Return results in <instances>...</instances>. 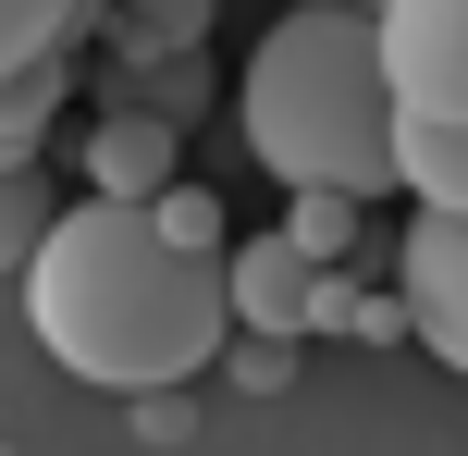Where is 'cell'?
I'll use <instances>...</instances> for the list:
<instances>
[{
    "label": "cell",
    "mask_w": 468,
    "mask_h": 456,
    "mask_svg": "<svg viewBox=\"0 0 468 456\" xmlns=\"http://www.w3.org/2000/svg\"><path fill=\"white\" fill-rule=\"evenodd\" d=\"M25 334L99 395H161L222 358L234 296H222V260H186L148 210L74 197L25 260Z\"/></svg>",
    "instance_id": "cell-1"
},
{
    "label": "cell",
    "mask_w": 468,
    "mask_h": 456,
    "mask_svg": "<svg viewBox=\"0 0 468 456\" xmlns=\"http://www.w3.org/2000/svg\"><path fill=\"white\" fill-rule=\"evenodd\" d=\"M234 123H247V161L283 173L296 197H357L370 210L395 186V74H382V25L346 0H296L271 13V37L234 74Z\"/></svg>",
    "instance_id": "cell-2"
},
{
    "label": "cell",
    "mask_w": 468,
    "mask_h": 456,
    "mask_svg": "<svg viewBox=\"0 0 468 456\" xmlns=\"http://www.w3.org/2000/svg\"><path fill=\"white\" fill-rule=\"evenodd\" d=\"M382 74L407 123H468V0H382Z\"/></svg>",
    "instance_id": "cell-3"
},
{
    "label": "cell",
    "mask_w": 468,
    "mask_h": 456,
    "mask_svg": "<svg viewBox=\"0 0 468 456\" xmlns=\"http://www.w3.org/2000/svg\"><path fill=\"white\" fill-rule=\"evenodd\" d=\"M395 296H407V334L468 383V222H444V210L407 222L395 235Z\"/></svg>",
    "instance_id": "cell-4"
},
{
    "label": "cell",
    "mask_w": 468,
    "mask_h": 456,
    "mask_svg": "<svg viewBox=\"0 0 468 456\" xmlns=\"http://www.w3.org/2000/svg\"><path fill=\"white\" fill-rule=\"evenodd\" d=\"M222 296H234V334H308V296H321V260L296 235H234L222 247Z\"/></svg>",
    "instance_id": "cell-5"
},
{
    "label": "cell",
    "mask_w": 468,
    "mask_h": 456,
    "mask_svg": "<svg viewBox=\"0 0 468 456\" xmlns=\"http://www.w3.org/2000/svg\"><path fill=\"white\" fill-rule=\"evenodd\" d=\"M173 148H186L173 123H148V111H99L74 161H87V197H123V210H148L161 186H186V173H173Z\"/></svg>",
    "instance_id": "cell-6"
},
{
    "label": "cell",
    "mask_w": 468,
    "mask_h": 456,
    "mask_svg": "<svg viewBox=\"0 0 468 456\" xmlns=\"http://www.w3.org/2000/svg\"><path fill=\"white\" fill-rule=\"evenodd\" d=\"M62 99H74V49H49V62L0 74V173H37V148H49V123H62Z\"/></svg>",
    "instance_id": "cell-7"
},
{
    "label": "cell",
    "mask_w": 468,
    "mask_h": 456,
    "mask_svg": "<svg viewBox=\"0 0 468 456\" xmlns=\"http://www.w3.org/2000/svg\"><path fill=\"white\" fill-rule=\"evenodd\" d=\"M395 186L420 197V210L468 222V123H407L395 136Z\"/></svg>",
    "instance_id": "cell-8"
},
{
    "label": "cell",
    "mask_w": 468,
    "mask_h": 456,
    "mask_svg": "<svg viewBox=\"0 0 468 456\" xmlns=\"http://www.w3.org/2000/svg\"><path fill=\"white\" fill-rule=\"evenodd\" d=\"M210 49V0H112V62H186Z\"/></svg>",
    "instance_id": "cell-9"
},
{
    "label": "cell",
    "mask_w": 468,
    "mask_h": 456,
    "mask_svg": "<svg viewBox=\"0 0 468 456\" xmlns=\"http://www.w3.org/2000/svg\"><path fill=\"white\" fill-rule=\"evenodd\" d=\"M87 25V0H0V74H25V62H49V49Z\"/></svg>",
    "instance_id": "cell-10"
},
{
    "label": "cell",
    "mask_w": 468,
    "mask_h": 456,
    "mask_svg": "<svg viewBox=\"0 0 468 456\" xmlns=\"http://www.w3.org/2000/svg\"><path fill=\"white\" fill-rule=\"evenodd\" d=\"M148 222H161L186 260H222V247H234V222H222V197H210V186H161V197H148Z\"/></svg>",
    "instance_id": "cell-11"
},
{
    "label": "cell",
    "mask_w": 468,
    "mask_h": 456,
    "mask_svg": "<svg viewBox=\"0 0 468 456\" xmlns=\"http://www.w3.org/2000/svg\"><path fill=\"white\" fill-rule=\"evenodd\" d=\"M49 222H62V210H49V186H37V173H0V271H13V284H25V260H37V235H49Z\"/></svg>",
    "instance_id": "cell-12"
},
{
    "label": "cell",
    "mask_w": 468,
    "mask_h": 456,
    "mask_svg": "<svg viewBox=\"0 0 468 456\" xmlns=\"http://www.w3.org/2000/svg\"><path fill=\"white\" fill-rule=\"evenodd\" d=\"M283 235H296L321 271L346 260V247H370V235H357V197H296V210H283Z\"/></svg>",
    "instance_id": "cell-13"
},
{
    "label": "cell",
    "mask_w": 468,
    "mask_h": 456,
    "mask_svg": "<svg viewBox=\"0 0 468 456\" xmlns=\"http://www.w3.org/2000/svg\"><path fill=\"white\" fill-rule=\"evenodd\" d=\"M222 370L247 395H283V383H296V345H283V334H222Z\"/></svg>",
    "instance_id": "cell-14"
},
{
    "label": "cell",
    "mask_w": 468,
    "mask_h": 456,
    "mask_svg": "<svg viewBox=\"0 0 468 456\" xmlns=\"http://www.w3.org/2000/svg\"><path fill=\"white\" fill-rule=\"evenodd\" d=\"M123 408H136V432H148V444H186V432H197L186 383H161V395H123Z\"/></svg>",
    "instance_id": "cell-15"
},
{
    "label": "cell",
    "mask_w": 468,
    "mask_h": 456,
    "mask_svg": "<svg viewBox=\"0 0 468 456\" xmlns=\"http://www.w3.org/2000/svg\"><path fill=\"white\" fill-rule=\"evenodd\" d=\"M357 309H370V296H357L346 271H321V296H308V334H357Z\"/></svg>",
    "instance_id": "cell-16"
},
{
    "label": "cell",
    "mask_w": 468,
    "mask_h": 456,
    "mask_svg": "<svg viewBox=\"0 0 468 456\" xmlns=\"http://www.w3.org/2000/svg\"><path fill=\"white\" fill-rule=\"evenodd\" d=\"M346 13H382V0H346Z\"/></svg>",
    "instance_id": "cell-17"
},
{
    "label": "cell",
    "mask_w": 468,
    "mask_h": 456,
    "mask_svg": "<svg viewBox=\"0 0 468 456\" xmlns=\"http://www.w3.org/2000/svg\"><path fill=\"white\" fill-rule=\"evenodd\" d=\"M0 456H13V444H0Z\"/></svg>",
    "instance_id": "cell-18"
}]
</instances>
